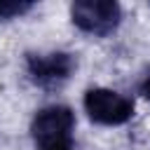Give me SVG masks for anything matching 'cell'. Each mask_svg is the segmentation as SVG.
Listing matches in <instances>:
<instances>
[{"instance_id":"6da1fadb","label":"cell","mask_w":150,"mask_h":150,"mask_svg":"<svg viewBox=\"0 0 150 150\" xmlns=\"http://www.w3.org/2000/svg\"><path fill=\"white\" fill-rule=\"evenodd\" d=\"M75 115L68 105H47L38 110L30 124L35 150H73Z\"/></svg>"},{"instance_id":"7a4b0ae2","label":"cell","mask_w":150,"mask_h":150,"mask_svg":"<svg viewBox=\"0 0 150 150\" xmlns=\"http://www.w3.org/2000/svg\"><path fill=\"white\" fill-rule=\"evenodd\" d=\"M70 16L82 33L103 38L117 28L122 9L112 0H77L70 5Z\"/></svg>"},{"instance_id":"3957f363","label":"cell","mask_w":150,"mask_h":150,"mask_svg":"<svg viewBox=\"0 0 150 150\" xmlns=\"http://www.w3.org/2000/svg\"><path fill=\"white\" fill-rule=\"evenodd\" d=\"M84 110L91 122L105 124V127H117V124H124L127 120H131L134 101L120 91L94 87L84 94Z\"/></svg>"},{"instance_id":"277c9868","label":"cell","mask_w":150,"mask_h":150,"mask_svg":"<svg viewBox=\"0 0 150 150\" xmlns=\"http://www.w3.org/2000/svg\"><path fill=\"white\" fill-rule=\"evenodd\" d=\"M26 66H28V75L35 84L52 89V87L63 84L70 77L75 61L66 52H49V54H28Z\"/></svg>"},{"instance_id":"5b68a950","label":"cell","mask_w":150,"mask_h":150,"mask_svg":"<svg viewBox=\"0 0 150 150\" xmlns=\"http://www.w3.org/2000/svg\"><path fill=\"white\" fill-rule=\"evenodd\" d=\"M33 5L30 2H16V0H0V19H14V16H21L30 9Z\"/></svg>"},{"instance_id":"8992f818","label":"cell","mask_w":150,"mask_h":150,"mask_svg":"<svg viewBox=\"0 0 150 150\" xmlns=\"http://www.w3.org/2000/svg\"><path fill=\"white\" fill-rule=\"evenodd\" d=\"M141 94L150 101V73L145 75V80H143V84H141Z\"/></svg>"}]
</instances>
